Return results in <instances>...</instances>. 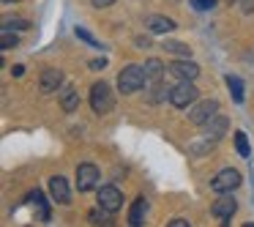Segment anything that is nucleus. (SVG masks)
Masks as SVG:
<instances>
[{"mask_svg": "<svg viewBox=\"0 0 254 227\" xmlns=\"http://www.w3.org/2000/svg\"><path fill=\"white\" fill-rule=\"evenodd\" d=\"M145 82H148V77H145V66H137V63L126 66L121 74H118V88H121V93H137Z\"/></svg>", "mask_w": 254, "mask_h": 227, "instance_id": "nucleus-1", "label": "nucleus"}, {"mask_svg": "<svg viewBox=\"0 0 254 227\" xmlns=\"http://www.w3.org/2000/svg\"><path fill=\"white\" fill-rule=\"evenodd\" d=\"M197 96H199V90L194 88V79H181L175 88H170V104L183 110V107H191L197 101Z\"/></svg>", "mask_w": 254, "mask_h": 227, "instance_id": "nucleus-2", "label": "nucleus"}, {"mask_svg": "<svg viewBox=\"0 0 254 227\" xmlns=\"http://www.w3.org/2000/svg\"><path fill=\"white\" fill-rule=\"evenodd\" d=\"M90 107H93V112H99V115L112 112V107H115V96H112V90H110L107 82H96L93 88H90Z\"/></svg>", "mask_w": 254, "mask_h": 227, "instance_id": "nucleus-3", "label": "nucleus"}, {"mask_svg": "<svg viewBox=\"0 0 254 227\" xmlns=\"http://www.w3.org/2000/svg\"><path fill=\"white\" fill-rule=\"evenodd\" d=\"M241 172L238 170H232V167H227V170H221L219 175L213 178V181H210V189H213V192H219V194H224V192H235L238 186H241Z\"/></svg>", "mask_w": 254, "mask_h": 227, "instance_id": "nucleus-4", "label": "nucleus"}, {"mask_svg": "<svg viewBox=\"0 0 254 227\" xmlns=\"http://www.w3.org/2000/svg\"><path fill=\"white\" fill-rule=\"evenodd\" d=\"M99 208L107 214H118L123 208V194L118 186H101L99 189Z\"/></svg>", "mask_w": 254, "mask_h": 227, "instance_id": "nucleus-5", "label": "nucleus"}, {"mask_svg": "<svg viewBox=\"0 0 254 227\" xmlns=\"http://www.w3.org/2000/svg\"><path fill=\"white\" fill-rule=\"evenodd\" d=\"M213 115H219V101H213V99L199 101V104H194L191 110H189V121L197 123V126H205Z\"/></svg>", "mask_w": 254, "mask_h": 227, "instance_id": "nucleus-6", "label": "nucleus"}, {"mask_svg": "<svg viewBox=\"0 0 254 227\" xmlns=\"http://www.w3.org/2000/svg\"><path fill=\"white\" fill-rule=\"evenodd\" d=\"M99 178H101V172H99L96 164H79L77 167V189L79 192H90V189H96L99 186Z\"/></svg>", "mask_w": 254, "mask_h": 227, "instance_id": "nucleus-7", "label": "nucleus"}, {"mask_svg": "<svg viewBox=\"0 0 254 227\" xmlns=\"http://www.w3.org/2000/svg\"><path fill=\"white\" fill-rule=\"evenodd\" d=\"M235 211H238V203H235V197H232V192H224L213 203L210 214H213L216 219H232V214H235Z\"/></svg>", "mask_w": 254, "mask_h": 227, "instance_id": "nucleus-8", "label": "nucleus"}, {"mask_svg": "<svg viewBox=\"0 0 254 227\" xmlns=\"http://www.w3.org/2000/svg\"><path fill=\"white\" fill-rule=\"evenodd\" d=\"M227 129H230V121H227L224 115H213L205 123V140H208V143H216V140H221L227 134Z\"/></svg>", "mask_w": 254, "mask_h": 227, "instance_id": "nucleus-9", "label": "nucleus"}, {"mask_svg": "<svg viewBox=\"0 0 254 227\" xmlns=\"http://www.w3.org/2000/svg\"><path fill=\"white\" fill-rule=\"evenodd\" d=\"M50 192H52V200L61 205H68L71 203V192H68V183L63 175H52L50 178Z\"/></svg>", "mask_w": 254, "mask_h": 227, "instance_id": "nucleus-10", "label": "nucleus"}, {"mask_svg": "<svg viewBox=\"0 0 254 227\" xmlns=\"http://www.w3.org/2000/svg\"><path fill=\"white\" fill-rule=\"evenodd\" d=\"M39 85H41L44 93H55V90L63 85V72H61V69H44V72H41Z\"/></svg>", "mask_w": 254, "mask_h": 227, "instance_id": "nucleus-11", "label": "nucleus"}, {"mask_svg": "<svg viewBox=\"0 0 254 227\" xmlns=\"http://www.w3.org/2000/svg\"><path fill=\"white\" fill-rule=\"evenodd\" d=\"M145 28H148L150 33H170V30H175V22H172L170 17H161V14H150V17L145 19Z\"/></svg>", "mask_w": 254, "mask_h": 227, "instance_id": "nucleus-12", "label": "nucleus"}, {"mask_svg": "<svg viewBox=\"0 0 254 227\" xmlns=\"http://www.w3.org/2000/svg\"><path fill=\"white\" fill-rule=\"evenodd\" d=\"M170 72L175 74L178 79H197L199 66H197V63H191V61H175L170 66Z\"/></svg>", "mask_w": 254, "mask_h": 227, "instance_id": "nucleus-13", "label": "nucleus"}, {"mask_svg": "<svg viewBox=\"0 0 254 227\" xmlns=\"http://www.w3.org/2000/svg\"><path fill=\"white\" fill-rule=\"evenodd\" d=\"M61 107H63V112H74L79 107V90L77 88H63L61 90Z\"/></svg>", "mask_w": 254, "mask_h": 227, "instance_id": "nucleus-14", "label": "nucleus"}, {"mask_svg": "<svg viewBox=\"0 0 254 227\" xmlns=\"http://www.w3.org/2000/svg\"><path fill=\"white\" fill-rule=\"evenodd\" d=\"M145 211H148V203H145V197H137L131 205V211H128V225L139 227L145 222Z\"/></svg>", "mask_w": 254, "mask_h": 227, "instance_id": "nucleus-15", "label": "nucleus"}, {"mask_svg": "<svg viewBox=\"0 0 254 227\" xmlns=\"http://www.w3.org/2000/svg\"><path fill=\"white\" fill-rule=\"evenodd\" d=\"M161 74H164V63L156 61V58H150L148 63H145V77H148V82H161Z\"/></svg>", "mask_w": 254, "mask_h": 227, "instance_id": "nucleus-16", "label": "nucleus"}, {"mask_svg": "<svg viewBox=\"0 0 254 227\" xmlns=\"http://www.w3.org/2000/svg\"><path fill=\"white\" fill-rule=\"evenodd\" d=\"M227 88H230V93H232V101L241 104V101H243V82H241V77L227 74Z\"/></svg>", "mask_w": 254, "mask_h": 227, "instance_id": "nucleus-17", "label": "nucleus"}, {"mask_svg": "<svg viewBox=\"0 0 254 227\" xmlns=\"http://www.w3.org/2000/svg\"><path fill=\"white\" fill-rule=\"evenodd\" d=\"M74 33H77V39H82V41H85V44H88V47H93V50H104V44H101L99 39H93V36H90L88 30H85V28H77V30H74Z\"/></svg>", "mask_w": 254, "mask_h": 227, "instance_id": "nucleus-18", "label": "nucleus"}, {"mask_svg": "<svg viewBox=\"0 0 254 227\" xmlns=\"http://www.w3.org/2000/svg\"><path fill=\"white\" fill-rule=\"evenodd\" d=\"M28 28H30L28 19H11V17L3 19V30H28Z\"/></svg>", "mask_w": 254, "mask_h": 227, "instance_id": "nucleus-19", "label": "nucleus"}, {"mask_svg": "<svg viewBox=\"0 0 254 227\" xmlns=\"http://www.w3.org/2000/svg\"><path fill=\"white\" fill-rule=\"evenodd\" d=\"M164 50H167V52H172V55H183V58H189V52H191L186 44H181V41H167Z\"/></svg>", "mask_w": 254, "mask_h": 227, "instance_id": "nucleus-20", "label": "nucleus"}, {"mask_svg": "<svg viewBox=\"0 0 254 227\" xmlns=\"http://www.w3.org/2000/svg\"><path fill=\"white\" fill-rule=\"evenodd\" d=\"M235 148H238V153H241L243 159H249V140H246L243 132H235Z\"/></svg>", "mask_w": 254, "mask_h": 227, "instance_id": "nucleus-21", "label": "nucleus"}, {"mask_svg": "<svg viewBox=\"0 0 254 227\" xmlns=\"http://www.w3.org/2000/svg\"><path fill=\"white\" fill-rule=\"evenodd\" d=\"M0 44H3V50H11V47H17V36L11 33V30H3V39H0Z\"/></svg>", "mask_w": 254, "mask_h": 227, "instance_id": "nucleus-22", "label": "nucleus"}, {"mask_svg": "<svg viewBox=\"0 0 254 227\" xmlns=\"http://www.w3.org/2000/svg\"><path fill=\"white\" fill-rule=\"evenodd\" d=\"M191 6L197 8V11H208V8L216 6V0H191Z\"/></svg>", "mask_w": 254, "mask_h": 227, "instance_id": "nucleus-23", "label": "nucleus"}, {"mask_svg": "<svg viewBox=\"0 0 254 227\" xmlns=\"http://www.w3.org/2000/svg\"><path fill=\"white\" fill-rule=\"evenodd\" d=\"M90 69H93V72H101V69H107V61L104 58H101V61H90Z\"/></svg>", "mask_w": 254, "mask_h": 227, "instance_id": "nucleus-24", "label": "nucleus"}, {"mask_svg": "<svg viewBox=\"0 0 254 227\" xmlns=\"http://www.w3.org/2000/svg\"><path fill=\"white\" fill-rule=\"evenodd\" d=\"M241 3H243L241 8H243L246 14H252V11H254V0H241Z\"/></svg>", "mask_w": 254, "mask_h": 227, "instance_id": "nucleus-25", "label": "nucleus"}, {"mask_svg": "<svg viewBox=\"0 0 254 227\" xmlns=\"http://www.w3.org/2000/svg\"><path fill=\"white\" fill-rule=\"evenodd\" d=\"M90 3H93V6H99V8H107V6H112L115 0H90Z\"/></svg>", "mask_w": 254, "mask_h": 227, "instance_id": "nucleus-26", "label": "nucleus"}, {"mask_svg": "<svg viewBox=\"0 0 254 227\" xmlns=\"http://www.w3.org/2000/svg\"><path fill=\"white\" fill-rule=\"evenodd\" d=\"M186 225H189L186 219H172V222H170V227H186Z\"/></svg>", "mask_w": 254, "mask_h": 227, "instance_id": "nucleus-27", "label": "nucleus"}, {"mask_svg": "<svg viewBox=\"0 0 254 227\" xmlns=\"http://www.w3.org/2000/svg\"><path fill=\"white\" fill-rule=\"evenodd\" d=\"M11 74H14V77H22V74H25V66H14Z\"/></svg>", "mask_w": 254, "mask_h": 227, "instance_id": "nucleus-28", "label": "nucleus"}]
</instances>
